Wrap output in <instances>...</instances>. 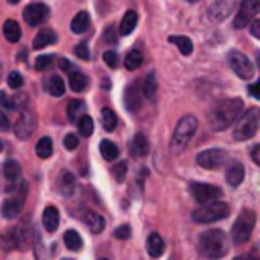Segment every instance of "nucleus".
I'll return each mask as SVG.
<instances>
[{
    "instance_id": "nucleus-16",
    "label": "nucleus",
    "mask_w": 260,
    "mask_h": 260,
    "mask_svg": "<svg viewBox=\"0 0 260 260\" xmlns=\"http://www.w3.org/2000/svg\"><path fill=\"white\" fill-rule=\"evenodd\" d=\"M130 154L132 156H136V158H140V156H146L148 154V138L142 134V132H138V134H134V138L130 140Z\"/></svg>"
},
{
    "instance_id": "nucleus-48",
    "label": "nucleus",
    "mask_w": 260,
    "mask_h": 260,
    "mask_svg": "<svg viewBox=\"0 0 260 260\" xmlns=\"http://www.w3.org/2000/svg\"><path fill=\"white\" fill-rule=\"evenodd\" d=\"M10 128V124H8V118H6V114L0 110V132H4V130H8Z\"/></svg>"
},
{
    "instance_id": "nucleus-3",
    "label": "nucleus",
    "mask_w": 260,
    "mask_h": 260,
    "mask_svg": "<svg viewBox=\"0 0 260 260\" xmlns=\"http://www.w3.org/2000/svg\"><path fill=\"white\" fill-rule=\"evenodd\" d=\"M195 130H197V118L191 116V114L183 116V118L177 122V126H175V132H173V138H171V150H173L175 154L183 152L185 146L189 144L191 136L195 134Z\"/></svg>"
},
{
    "instance_id": "nucleus-39",
    "label": "nucleus",
    "mask_w": 260,
    "mask_h": 260,
    "mask_svg": "<svg viewBox=\"0 0 260 260\" xmlns=\"http://www.w3.org/2000/svg\"><path fill=\"white\" fill-rule=\"evenodd\" d=\"M20 85H22V75H20L18 71H10V73H8V87L18 89Z\"/></svg>"
},
{
    "instance_id": "nucleus-36",
    "label": "nucleus",
    "mask_w": 260,
    "mask_h": 260,
    "mask_svg": "<svg viewBox=\"0 0 260 260\" xmlns=\"http://www.w3.org/2000/svg\"><path fill=\"white\" fill-rule=\"evenodd\" d=\"M171 41L177 45V49L183 53V55H191L193 53V43H191V39L189 37H171Z\"/></svg>"
},
{
    "instance_id": "nucleus-51",
    "label": "nucleus",
    "mask_w": 260,
    "mask_h": 260,
    "mask_svg": "<svg viewBox=\"0 0 260 260\" xmlns=\"http://www.w3.org/2000/svg\"><path fill=\"white\" fill-rule=\"evenodd\" d=\"M258 89H260V85H258V83H252V85H250V95L258 98V95H260V91H258Z\"/></svg>"
},
{
    "instance_id": "nucleus-33",
    "label": "nucleus",
    "mask_w": 260,
    "mask_h": 260,
    "mask_svg": "<svg viewBox=\"0 0 260 260\" xmlns=\"http://www.w3.org/2000/svg\"><path fill=\"white\" fill-rule=\"evenodd\" d=\"M102 126H104L108 132H112V130L118 126V118H116L114 110H110V108H104V110H102Z\"/></svg>"
},
{
    "instance_id": "nucleus-4",
    "label": "nucleus",
    "mask_w": 260,
    "mask_h": 260,
    "mask_svg": "<svg viewBox=\"0 0 260 260\" xmlns=\"http://www.w3.org/2000/svg\"><path fill=\"white\" fill-rule=\"evenodd\" d=\"M258 122H260V112L258 108H248L246 112H242L236 120V128H234V138L236 140H248L256 134L258 130Z\"/></svg>"
},
{
    "instance_id": "nucleus-42",
    "label": "nucleus",
    "mask_w": 260,
    "mask_h": 260,
    "mask_svg": "<svg viewBox=\"0 0 260 260\" xmlns=\"http://www.w3.org/2000/svg\"><path fill=\"white\" fill-rule=\"evenodd\" d=\"M77 144H79V138H77L75 134H67V136L63 138V146H65L67 150H75Z\"/></svg>"
},
{
    "instance_id": "nucleus-57",
    "label": "nucleus",
    "mask_w": 260,
    "mask_h": 260,
    "mask_svg": "<svg viewBox=\"0 0 260 260\" xmlns=\"http://www.w3.org/2000/svg\"><path fill=\"white\" fill-rule=\"evenodd\" d=\"M65 260H71V258H65Z\"/></svg>"
},
{
    "instance_id": "nucleus-35",
    "label": "nucleus",
    "mask_w": 260,
    "mask_h": 260,
    "mask_svg": "<svg viewBox=\"0 0 260 260\" xmlns=\"http://www.w3.org/2000/svg\"><path fill=\"white\" fill-rule=\"evenodd\" d=\"M2 171H4V177H6L8 181H16V179L20 177V165H18L16 160H12V158L4 162Z\"/></svg>"
},
{
    "instance_id": "nucleus-40",
    "label": "nucleus",
    "mask_w": 260,
    "mask_h": 260,
    "mask_svg": "<svg viewBox=\"0 0 260 260\" xmlns=\"http://www.w3.org/2000/svg\"><path fill=\"white\" fill-rule=\"evenodd\" d=\"M104 63L108 65V67H118V53L116 51H106L104 53Z\"/></svg>"
},
{
    "instance_id": "nucleus-9",
    "label": "nucleus",
    "mask_w": 260,
    "mask_h": 260,
    "mask_svg": "<svg viewBox=\"0 0 260 260\" xmlns=\"http://www.w3.org/2000/svg\"><path fill=\"white\" fill-rule=\"evenodd\" d=\"M35 114L24 106V108H20V114H18V118H16V124H14V134H16V138H20V140H26L30 134H32V130H35Z\"/></svg>"
},
{
    "instance_id": "nucleus-34",
    "label": "nucleus",
    "mask_w": 260,
    "mask_h": 260,
    "mask_svg": "<svg viewBox=\"0 0 260 260\" xmlns=\"http://www.w3.org/2000/svg\"><path fill=\"white\" fill-rule=\"evenodd\" d=\"M100 152H102V156H104L106 160L118 158V146H116L114 142H110V140H102V142H100Z\"/></svg>"
},
{
    "instance_id": "nucleus-47",
    "label": "nucleus",
    "mask_w": 260,
    "mask_h": 260,
    "mask_svg": "<svg viewBox=\"0 0 260 260\" xmlns=\"http://www.w3.org/2000/svg\"><path fill=\"white\" fill-rule=\"evenodd\" d=\"M248 24H250L252 35H254V37H260V20H258V18H252Z\"/></svg>"
},
{
    "instance_id": "nucleus-52",
    "label": "nucleus",
    "mask_w": 260,
    "mask_h": 260,
    "mask_svg": "<svg viewBox=\"0 0 260 260\" xmlns=\"http://www.w3.org/2000/svg\"><path fill=\"white\" fill-rule=\"evenodd\" d=\"M8 2H10V4H16V2H20V0H8Z\"/></svg>"
},
{
    "instance_id": "nucleus-21",
    "label": "nucleus",
    "mask_w": 260,
    "mask_h": 260,
    "mask_svg": "<svg viewBox=\"0 0 260 260\" xmlns=\"http://www.w3.org/2000/svg\"><path fill=\"white\" fill-rule=\"evenodd\" d=\"M244 165H240V162H232L230 167H228V171H225V179H228V183L232 185V187H238L242 181H244Z\"/></svg>"
},
{
    "instance_id": "nucleus-17",
    "label": "nucleus",
    "mask_w": 260,
    "mask_h": 260,
    "mask_svg": "<svg viewBox=\"0 0 260 260\" xmlns=\"http://www.w3.org/2000/svg\"><path fill=\"white\" fill-rule=\"evenodd\" d=\"M83 223L89 228V232H93V234H100V232H104V228H106V221H104V217L100 215V213H95V211H85L83 213Z\"/></svg>"
},
{
    "instance_id": "nucleus-41",
    "label": "nucleus",
    "mask_w": 260,
    "mask_h": 260,
    "mask_svg": "<svg viewBox=\"0 0 260 260\" xmlns=\"http://www.w3.org/2000/svg\"><path fill=\"white\" fill-rule=\"evenodd\" d=\"M126 169H128V165H126L124 160H120V162L114 167V179H116V181H124V177H126Z\"/></svg>"
},
{
    "instance_id": "nucleus-14",
    "label": "nucleus",
    "mask_w": 260,
    "mask_h": 260,
    "mask_svg": "<svg viewBox=\"0 0 260 260\" xmlns=\"http://www.w3.org/2000/svg\"><path fill=\"white\" fill-rule=\"evenodd\" d=\"M234 6H236V0H215L209 6L207 14L211 20H225L234 12Z\"/></svg>"
},
{
    "instance_id": "nucleus-50",
    "label": "nucleus",
    "mask_w": 260,
    "mask_h": 260,
    "mask_svg": "<svg viewBox=\"0 0 260 260\" xmlns=\"http://www.w3.org/2000/svg\"><path fill=\"white\" fill-rule=\"evenodd\" d=\"M59 67H61V69H63V71H69V69H71V67H73V65H71V63H69V61H67V59H61V61H59Z\"/></svg>"
},
{
    "instance_id": "nucleus-23",
    "label": "nucleus",
    "mask_w": 260,
    "mask_h": 260,
    "mask_svg": "<svg viewBox=\"0 0 260 260\" xmlns=\"http://www.w3.org/2000/svg\"><path fill=\"white\" fill-rule=\"evenodd\" d=\"M45 87H47V91H49L51 95H55V98H61V95L65 93V81H63L59 75H49L47 81H45Z\"/></svg>"
},
{
    "instance_id": "nucleus-49",
    "label": "nucleus",
    "mask_w": 260,
    "mask_h": 260,
    "mask_svg": "<svg viewBox=\"0 0 260 260\" xmlns=\"http://www.w3.org/2000/svg\"><path fill=\"white\" fill-rule=\"evenodd\" d=\"M252 160H254L256 165H260V144H256V146L252 148Z\"/></svg>"
},
{
    "instance_id": "nucleus-19",
    "label": "nucleus",
    "mask_w": 260,
    "mask_h": 260,
    "mask_svg": "<svg viewBox=\"0 0 260 260\" xmlns=\"http://www.w3.org/2000/svg\"><path fill=\"white\" fill-rule=\"evenodd\" d=\"M43 228L47 232H55L59 228V211H57V207H53V205L45 207V211H43Z\"/></svg>"
},
{
    "instance_id": "nucleus-2",
    "label": "nucleus",
    "mask_w": 260,
    "mask_h": 260,
    "mask_svg": "<svg viewBox=\"0 0 260 260\" xmlns=\"http://www.w3.org/2000/svg\"><path fill=\"white\" fill-rule=\"evenodd\" d=\"M197 248L205 260H219L228 252V236L221 230H207L199 234Z\"/></svg>"
},
{
    "instance_id": "nucleus-28",
    "label": "nucleus",
    "mask_w": 260,
    "mask_h": 260,
    "mask_svg": "<svg viewBox=\"0 0 260 260\" xmlns=\"http://www.w3.org/2000/svg\"><path fill=\"white\" fill-rule=\"evenodd\" d=\"M142 95H146L148 100H154V98H156V75H154V73H148V75L144 77Z\"/></svg>"
},
{
    "instance_id": "nucleus-37",
    "label": "nucleus",
    "mask_w": 260,
    "mask_h": 260,
    "mask_svg": "<svg viewBox=\"0 0 260 260\" xmlns=\"http://www.w3.org/2000/svg\"><path fill=\"white\" fill-rule=\"evenodd\" d=\"M77 128H79V134L81 136H91V132H93V120L89 116H79Z\"/></svg>"
},
{
    "instance_id": "nucleus-8",
    "label": "nucleus",
    "mask_w": 260,
    "mask_h": 260,
    "mask_svg": "<svg viewBox=\"0 0 260 260\" xmlns=\"http://www.w3.org/2000/svg\"><path fill=\"white\" fill-rule=\"evenodd\" d=\"M225 57H228V63H230L232 71H234L238 77H242V79H252V77H254V65H252V61H250L244 53L232 49V51H228Z\"/></svg>"
},
{
    "instance_id": "nucleus-13",
    "label": "nucleus",
    "mask_w": 260,
    "mask_h": 260,
    "mask_svg": "<svg viewBox=\"0 0 260 260\" xmlns=\"http://www.w3.org/2000/svg\"><path fill=\"white\" fill-rule=\"evenodd\" d=\"M47 14H49V8H47L43 2H32V4H28V6L24 8L22 18H24V22H26V24L37 26V24L45 22Z\"/></svg>"
},
{
    "instance_id": "nucleus-45",
    "label": "nucleus",
    "mask_w": 260,
    "mask_h": 260,
    "mask_svg": "<svg viewBox=\"0 0 260 260\" xmlns=\"http://www.w3.org/2000/svg\"><path fill=\"white\" fill-rule=\"evenodd\" d=\"M0 106H4V108H8V110H16L14 100H12V98H8L4 91H0Z\"/></svg>"
},
{
    "instance_id": "nucleus-12",
    "label": "nucleus",
    "mask_w": 260,
    "mask_h": 260,
    "mask_svg": "<svg viewBox=\"0 0 260 260\" xmlns=\"http://www.w3.org/2000/svg\"><path fill=\"white\" fill-rule=\"evenodd\" d=\"M191 195L195 197L197 203H209V201H215L221 197V189L215 185H207V183H193Z\"/></svg>"
},
{
    "instance_id": "nucleus-5",
    "label": "nucleus",
    "mask_w": 260,
    "mask_h": 260,
    "mask_svg": "<svg viewBox=\"0 0 260 260\" xmlns=\"http://www.w3.org/2000/svg\"><path fill=\"white\" fill-rule=\"evenodd\" d=\"M228 213H230V205L228 203H223V201H209V203H203L199 209H195L191 217L197 223H211V221L228 217Z\"/></svg>"
},
{
    "instance_id": "nucleus-27",
    "label": "nucleus",
    "mask_w": 260,
    "mask_h": 260,
    "mask_svg": "<svg viewBox=\"0 0 260 260\" xmlns=\"http://www.w3.org/2000/svg\"><path fill=\"white\" fill-rule=\"evenodd\" d=\"M2 32H4L8 43H16L20 39V26H18L16 20H6L4 26H2Z\"/></svg>"
},
{
    "instance_id": "nucleus-15",
    "label": "nucleus",
    "mask_w": 260,
    "mask_h": 260,
    "mask_svg": "<svg viewBox=\"0 0 260 260\" xmlns=\"http://www.w3.org/2000/svg\"><path fill=\"white\" fill-rule=\"evenodd\" d=\"M67 75H69V87L73 89V91H85V87L89 85V79H87V75L83 73V71H79V69H75V67H71L69 71H67Z\"/></svg>"
},
{
    "instance_id": "nucleus-22",
    "label": "nucleus",
    "mask_w": 260,
    "mask_h": 260,
    "mask_svg": "<svg viewBox=\"0 0 260 260\" xmlns=\"http://www.w3.org/2000/svg\"><path fill=\"white\" fill-rule=\"evenodd\" d=\"M53 43H57V35H55V30H51V28H43V30L37 32V37H35V41H32V47H35V49H43V47L53 45Z\"/></svg>"
},
{
    "instance_id": "nucleus-7",
    "label": "nucleus",
    "mask_w": 260,
    "mask_h": 260,
    "mask_svg": "<svg viewBox=\"0 0 260 260\" xmlns=\"http://www.w3.org/2000/svg\"><path fill=\"white\" fill-rule=\"evenodd\" d=\"M8 191H10V195L2 201V215L6 219H14L22 211L24 197H26V183L22 181L20 187H18V191H16V187H8Z\"/></svg>"
},
{
    "instance_id": "nucleus-54",
    "label": "nucleus",
    "mask_w": 260,
    "mask_h": 260,
    "mask_svg": "<svg viewBox=\"0 0 260 260\" xmlns=\"http://www.w3.org/2000/svg\"><path fill=\"white\" fill-rule=\"evenodd\" d=\"M2 148H4V144H2V140H0V150H2Z\"/></svg>"
},
{
    "instance_id": "nucleus-56",
    "label": "nucleus",
    "mask_w": 260,
    "mask_h": 260,
    "mask_svg": "<svg viewBox=\"0 0 260 260\" xmlns=\"http://www.w3.org/2000/svg\"><path fill=\"white\" fill-rule=\"evenodd\" d=\"M100 260H108V258H100Z\"/></svg>"
},
{
    "instance_id": "nucleus-10",
    "label": "nucleus",
    "mask_w": 260,
    "mask_h": 260,
    "mask_svg": "<svg viewBox=\"0 0 260 260\" xmlns=\"http://www.w3.org/2000/svg\"><path fill=\"white\" fill-rule=\"evenodd\" d=\"M258 8H260V0H242L240 8H238V14H236V20H234V26L236 28L248 26V22L252 18H256Z\"/></svg>"
},
{
    "instance_id": "nucleus-53",
    "label": "nucleus",
    "mask_w": 260,
    "mask_h": 260,
    "mask_svg": "<svg viewBox=\"0 0 260 260\" xmlns=\"http://www.w3.org/2000/svg\"><path fill=\"white\" fill-rule=\"evenodd\" d=\"M234 260H246V258H242V256H238V258H234Z\"/></svg>"
},
{
    "instance_id": "nucleus-43",
    "label": "nucleus",
    "mask_w": 260,
    "mask_h": 260,
    "mask_svg": "<svg viewBox=\"0 0 260 260\" xmlns=\"http://www.w3.org/2000/svg\"><path fill=\"white\" fill-rule=\"evenodd\" d=\"M75 55H77L79 59L87 61V59H89V49H87V45H85V43H79V45L75 47Z\"/></svg>"
},
{
    "instance_id": "nucleus-44",
    "label": "nucleus",
    "mask_w": 260,
    "mask_h": 260,
    "mask_svg": "<svg viewBox=\"0 0 260 260\" xmlns=\"http://www.w3.org/2000/svg\"><path fill=\"white\" fill-rule=\"evenodd\" d=\"M114 236H116L118 240H126V238L130 236V225H120V228H116V230H114Z\"/></svg>"
},
{
    "instance_id": "nucleus-31",
    "label": "nucleus",
    "mask_w": 260,
    "mask_h": 260,
    "mask_svg": "<svg viewBox=\"0 0 260 260\" xmlns=\"http://www.w3.org/2000/svg\"><path fill=\"white\" fill-rule=\"evenodd\" d=\"M35 150H37V154H39L41 158H49V156L53 154V140H51L49 136H43V138L37 142Z\"/></svg>"
},
{
    "instance_id": "nucleus-18",
    "label": "nucleus",
    "mask_w": 260,
    "mask_h": 260,
    "mask_svg": "<svg viewBox=\"0 0 260 260\" xmlns=\"http://www.w3.org/2000/svg\"><path fill=\"white\" fill-rule=\"evenodd\" d=\"M57 187H59V193L65 195V197L73 195V191H75V177L69 171L61 173L59 175V181H57Z\"/></svg>"
},
{
    "instance_id": "nucleus-29",
    "label": "nucleus",
    "mask_w": 260,
    "mask_h": 260,
    "mask_svg": "<svg viewBox=\"0 0 260 260\" xmlns=\"http://www.w3.org/2000/svg\"><path fill=\"white\" fill-rule=\"evenodd\" d=\"M63 242H65V246L69 248V250H81V246H83V242H81V236L75 232V230H67L65 232V236H63Z\"/></svg>"
},
{
    "instance_id": "nucleus-30",
    "label": "nucleus",
    "mask_w": 260,
    "mask_h": 260,
    "mask_svg": "<svg viewBox=\"0 0 260 260\" xmlns=\"http://www.w3.org/2000/svg\"><path fill=\"white\" fill-rule=\"evenodd\" d=\"M83 110H85V104L79 102V100H71L69 106H67V118L71 122H77L79 116H83Z\"/></svg>"
},
{
    "instance_id": "nucleus-38",
    "label": "nucleus",
    "mask_w": 260,
    "mask_h": 260,
    "mask_svg": "<svg viewBox=\"0 0 260 260\" xmlns=\"http://www.w3.org/2000/svg\"><path fill=\"white\" fill-rule=\"evenodd\" d=\"M53 59H55V55H39V57L35 59V69H39V71L47 69V67L53 63Z\"/></svg>"
},
{
    "instance_id": "nucleus-1",
    "label": "nucleus",
    "mask_w": 260,
    "mask_h": 260,
    "mask_svg": "<svg viewBox=\"0 0 260 260\" xmlns=\"http://www.w3.org/2000/svg\"><path fill=\"white\" fill-rule=\"evenodd\" d=\"M242 112H244V102L240 98L223 100V102H219L211 110V114H209V128L215 130V132H221L228 126H232Z\"/></svg>"
},
{
    "instance_id": "nucleus-20",
    "label": "nucleus",
    "mask_w": 260,
    "mask_h": 260,
    "mask_svg": "<svg viewBox=\"0 0 260 260\" xmlns=\"http://www.w3.org/2000/svg\"><path fill=\"white\" fill-rule=\"evenodd\" d=\"M124 102H126V108L130 112H138L140 108V91H138V83H132L126 93H124Z\"/></svg>"
},
{
    "instance_id": "nucleus-24",
    "label": "nucleus",
    "mask_w": 260,
    "mask_h": 260,
    "mask_svg": "<svg viewBox=\"0 0 260 260\" xmlns=\"http://www.w3.org/2000/svg\"><path fill=\"white\" fill-rule=\"evenodd\" d=\"M136 22H138V14L134 10H128L124 16H122V22L118 26V32L120 35H130L134 28H136Z\"/></svg>"
},
{
    "instance_id": "nucleus-11",
    "label": "nucleus",
    "mask_w": 260,
    "mask_h": 260,
    "mask_svg": "<svg viewBox=\"0 0 260 260\" xmlns=\"http://www.w3.org/2000/svg\"><path fill=\"white\" fill-rule=\"evenodd\" d=\"M228 158V152L221 150V148H209V150H203L197 154V165L203 167V169H217L225 162Z\"/></svg>"
},
{
    "instance_id": "nucleus-46",
    "label": "nucleus",
    "mask_w": 260,
    "mask_h": 260,
    "mask_svg": "<svg viewBox=\"0 0 260 260\" xmlns=\"http://www.w3.org/2000/svg\"><path fill=\"white\" fill-rule=\"evenodd\" d=\"M116 39H118V35L114 32V26H108L104 30V43H116Z\"/></svg>"
},
{
    "instance_id": "nucleus-32",
    "label": "nucleus",
    "mask_w": 260,
    "mask_h": 260,
    "mask_svg": "<svg viewBox=\"0 0 260 260\" xmlns=\"http://www.w3.org/2000/svg\"><path fill=\"white\" fill-rule=\"evenodd\" d=\"M124 65H126V69H130V71L138 69V67L142 65V53H140L138 49L128 51V55H126V59H124Z\"/></svg>"
},
{
    "instance_id": "nucleus-55",
    "label": "nucleus",
    "mask_w": 260,
    "mask_h": 260,
    "mask_svg": "<svg viewBox=\"0 0 260 260\" xmlns=\"http://www.w3.org/2000/svg\"><path fill=\"white\" fill-rule=\"evenodd\" d=\"M189 2H199V0H189Z\"/></svg>"
},
{
    "instance_id": "nucleus-26",
    "label": "nucleus",
    "mask_w": 260,
    "mask_h": 260,
    "mask_svg": "<svg viewBox=\"0 0 260 260\" xmlns=\"http://www.w3.org/2000/svg\"><path fill=\"white\" fill-rule=\"evenodd\" d=\"M89 28V14L85 12V10H81V12H77L75 16H73V20H71V30L75 32V35H81V32H85Z\"/></svg>"
},
{
    "instance_id": "nucleus-6",
    "label": "nucleus",
    "mask_w": 260,
    "mask_h": 260,
    "mask_svg": "<svg viewBox=\"0 0 260 260\" xmlns=\"http://www.w3.org/2000/svg\"><path fill=\"white\" fill-rule=\"evenodd\" d=\"M254 225H256V213L252 209H242L234 228H232V240L234 244H244L250 240L252 232H254Z\"/></svg>"
},
{
    "instance_id": "nucleus-25",
    "label": "nucleus",
    "mask_w": 260,
    "mask_h": 260,
    "mask_svg": "<svg viewBox=\"0 0 260 260\" xmlns=\"http://www.w3.org/2000/svg\"><path fill=\"white\" fill-rule=\"evenodd\" d=\"M146 248H148V254H150L152 258H158V256L162 254L165 242H162V238H160L156 232H152V234L146 238Z\"/></svg>"
}]
</instances>
